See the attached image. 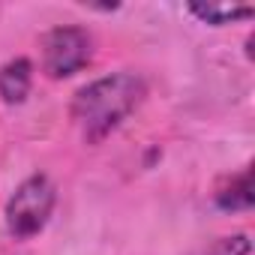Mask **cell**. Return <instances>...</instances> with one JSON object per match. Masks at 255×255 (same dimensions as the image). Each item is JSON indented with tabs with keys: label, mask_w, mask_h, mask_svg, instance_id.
<instances>
[{
	"label": "cell",
	"mask_w": 255,
	"mask_h": 255,
	"mask_svg": "<svg viewBox=\"0 0 255 255\" xmlns=\"http://www.w3.org/2000/svg\"><path fill=\"white\" fill-rule=\"evenodd\" d=\"M33 84V63L27 57H12L0 66V99L6 105H21Z\"/></svg>",
	"instance_id": "cell-4"
},
{
	"label": "cell",
	"mask_w": 255,
	"mask_h": 255,
	"mask_svg": "<svg viewBox=\"0 0 255 255\" xmlns=\"http://www.w3.org/2000/svg\"><path fill=\"white\" fill-rule=\"evenodd\" d=\"M252 252V240L249 234H225V237H216L213 243L195 249L192 255H249Z\"/></svg>",
	"instance_id": "cell-7"
},
{
	"label": "cell",
	"mask_w": 255,
	"mask_h": 255,
	"mask_svg": "<svg viewBox=\"0 0 255 255\" xmlns=\"http://www.w3.org/2000/svg\"><path fill=\"white\" fill-rule=\"evenodd\" d=\"M39 48H42V72L48 78H69L90 63L93 36L78 24H60L42 36Z\"/></svg>",
	"instance_id": "cell-3"
},
{
	"label": "cell",
	"mask_w": 255,
	"mask_h": 255,
	"mask_svg": "<svg viewBox=\"0 0 255 255\" xmlns=\"http://www.w3.org/2000/svg\"><path fill=\"white\" fill-rule=\"evenodd\" d=\"M189 12L210 24V27H222V24H234V21H246L255 15L252 6H228V3H189Z\"/></svg>",
	"instance_id": "cell-6"
},
{
	"label": "cell",
	"mask_w": 255,
	"mask_h": 255,
	"mask_svg": "<svg viewBox=\"0 0 255 255\" xmlns=\"http://www.w3.org/2000/svg\"><path fill=\"white\" fill-rule=\"evenodd\" d=\"M144 96H147V84L141 75L114 72V75L96 78L84 84L81 90H75L69 114L78 123L84 141L99 144L144 102Z\"/></svg>",
	"instance_id": "cell-1"
},
{
	"label": "cell",
	"mask_w": 255,
	"mask_h": 255,
	"mask_svg": "<svg viewBox=\"0 0 255 255\" xmlns=\"http://www.w3.org/2000/svg\"><path fill=\"white\" fill-rule=\"evenodd\" d=\"M216 207L231 210V213H246L252 210V168H240L237 174L222 177V183L213 192Z\"/></svg>",
	"instance_id": "cell-5"
},
{
	"label": "cell",
	"mask_w": 255,
	"mask_h": 255,
	"mask_svg": "<svg viewBox=\"0 0 255 255\" xmlns=\"http://www.w3.org/2000/svg\"><path fill=\"white\" fill-rule=\"evenodd\" d=\"M54 204H57V189H54L51 177L48 174H30L27 180H21L15 186V192L6 201V210H3L6 231L15 240L36 237L48 225Z\"/></svg>",
	"instance_id": "cell-2"
}]
</instances>
